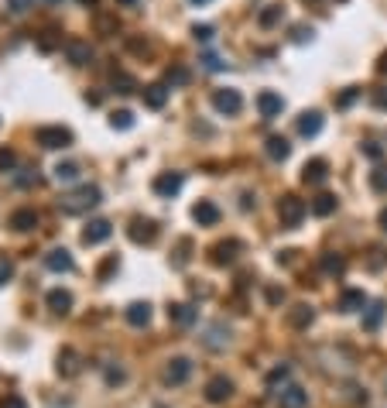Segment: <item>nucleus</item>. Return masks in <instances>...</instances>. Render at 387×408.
I'll return each mask as SVG.
<instances>
[{
	"label": "nucleus",
	"mask_w": 387,
	"mask_h": 408,
	"mask_svg": "<svg viewBox=\"0 0 387 408\" xmlns=\"http://www.w3.org/2000/svg\"><path fill=\"white\" fill-rule=\"evenodd\" d=\"M14 182H17L21 189H28V186H35V182H38V172H35V168H24L21 175H14Z\"/></svg>",
	"instance_id": "obj_39"
},
{
	"label": "nucleus",
	"mask_w": 387,
	"mask_h": 408,
	"mask_svg": "<svg viewBox=\"0 0 387 408\" xmlns=\"http://www.w3.org/2000/svg\"><path fill=\"white\" fill-rule=\"evenodd\" d=\"M356 96H360V89H356V86H349L347 93H343V96H340V107H349V103H353V100H356Z\"/></svg>",
	"instance_id": "obj_46"
},
{
	"label": "nucleus",
	"mask_w": 387,
	"mask_h": 408,
	"mask_svg": "<svg viewBox=\"0 0 387 408\" xmlns=\"http://www.w3.org/2000/svg\"><path fill=\"white\" fill-rule=\"evenodd\" d=\"M35 141H38L41 148H48V151H59V148H69L73 144V130L69 127H38L35 130Z\"/></svg>",
	"instance_id": "obj_2"
},
{
	"label": "nucleus",
	"mask_w": 387,
	"mask_h": 408,
	"mask_svg": "<svg viewBox=\"0 0 387 408\" xmlns=\"http://www.w3.org/2000/svg\"><path fill=\"white\" fill-rule=\"evenodd\" d=\"M384 264H387V250L374 247V250H370V257H367V268H370V271H381Z\"/></svg>",
	"instance_id": "obj_36"
},
{
	"label": "nucleus",
	"mask_w": 387,
	"mask_h": 408,
	"mask_svg": "<svg viewBox=\"0 0 387 408\" xmlns=\"http://www.w3.org/2000/svg\"><path fill=\"white\" fill-rule=\"evenodd\" d=\"M127 237L134 241V244H151L158 237V227L151 220H141V216H134L130 220V230H127Z\"/></svg>",
	"instance_id": "obj_6"
},
{
	"label": "nucleus",
	"mask_w": 387,
	"mask_h": 408,
	"mask_svg": "<svg viewBox=\"0 0 387 408\" xmlns=\"http://www.w3.org/2000/svg\"><path fill=\"white\" fill-rule=\"evenodd\" d=\"M48 309L59 312V316H66V312L73 309V295H69L66 288H52V292H48Z\"/></svg>",
	"instance_id": "obj_20"
},
{
	"label": "nucleus",
	"mask_w": 387,
	"mask_h": 408,
	"mask_svg": "<svg viewBox=\"0 0 387 408\" xmlns=\"http://www.w3.org/2000/svg\"><path fill=\"white\" fill-rule=\"evenodd\" d=\"M14 165V151L10 148H0V172H7Z\"/></svg>",
	"instance_id": "obj_44"
},
{
	"label": "nucleus",
	"mask_w": 387,
	"mask_h": 408,
	"mask_svg": "<svg viewBox=\"0 0 387 408\" xmlns=\"http://www.w3.org/2000/svg\"><path fill=\"white\" fill-rule=\"evenodd\" d=\"M110 127H114V130H130V127H134V114H130V110L110 114Z\"/></svg>",
	"instance_id": "obj_31"
},
{
	"label": "nucleus",
	"mask_w": 387,
	"mask_h": 408,
	"mask_svg": "<svg viewBox=\"0 0 387 408\" xmlns=\"http://www.w3.org/2000/svg\"><path fill=\"white\" fill-rule=\"evenodd\" d=\"M374 103H377V107H384V110H387V89H377V93H374Z\"/></svg>",
	"instance_id": "obj_50"
},
{
	"label": "nucleus",
	"mask_w": 387,
	"mask_h": 408,
	"mask_svg": "<svg viewBox=\"0 0 387 408\" xmlns=\"http://www.w3.org/2000/svg\"><path fill=\"white\" fill-rule=\"evenodd\" d=\"M322 130V114L319 110H305L302 117H298V134L302 137H315Z\"/></svg>",
	"instance_id": "obj_19"
},
{
	"label": "nucleus",
	"mask_w": 387,
	"mask_h": 408,
	"mask_svg": "<svg viewBox=\"0 0 387 408\" xmlns=\"http://www.w3.org/2000/svg\"><path fill=\"white\" fill-rule=\"evenodd\" d=\"M363 305H367V295H363L360 288H347V292L340 295V305H336V309H340V312H360Z\"/></svg>",
	"instance_id": "obj_16"
},
{
	"label": "nucleus",
	"mask_w": 387,
	"mask_h": 408,
	"mask_svg": "<svg viewBox=\"0 0 387 408\" xmlns=\"http://www.w3.org/2000/svg\"><path fill=\"white\" fill-rule=\"evenodd\" d=\"M213 107H216L220 114H227V117H236L240 107H243V96H240L236 89H216V93H213Z\"/></svg>",
	"instance_id": "obj_4"
},
{
	"label": "nucleus",
	"mask_w": 387,
	"mask_h": 408,
	"mask_svg": "<svg viewBox=\"0 0 387 408\" xmlns=\"http://www.w3.org/2000/svg\"><path fill=\"white\" fill-rule=\"evenodd\" d=\"M195 312L192 305H185V302H175V305H168V319L175 323V326H192L195 323Z\"/></svg>",
	"instance_id": "obj_17"
},
{
	"label": "nucleus",
	"mask_w": 387,
	"mask_h": 408,
	"mask_svg": "<svg viewBox=\"0 0 387 408\" xmlns=\"http://www.w3.org/2000/svg\"><path fill=\"white\" fill-rule=\"evenodd\" d=\"M278 408H309V391L298 384H284L278 391Z\"/></svg>",
	"instance_id": "obj_5"
},
{
	"label": "nucleus",
	"mask_w": 387,
	"mask_h": 408,
	"mask_svg": "<svg viewBox=\"0 0 387 408\" xmlns=\"http://www.w3.org/2000/svg\"><path fill=\"white\" fill-rule=\"evenodd\" d=\"M79 179V165H73V162H62V165H55V182H76Z\"/></svg>",
	"instance_id": "obj_30"
},
{
	"label": "nucleus",
	"mask_w": 387,
	"mask_h": 408,
	"mask_svg": "<svg viewBox=\"0 0 387 408\" xmlns=\"http://www.w3.org/2000/svg\"><path fill=\"white\" fill-rule=\"evenodd\" d=\"M127 323L130 326H148L151 323V305L148 302H134V305H127Z\"/></svg>",
	"instance_id": "obj_21"
},
{
	"label": "nucleus",
	"mask_w": 387,
	"mask_h": 408,
	"mask_svg": "<svg viewBox=\"0 0 387 408\" xmlns=\"http://www.w3.org/2000/svg\"><path fill=\"white\" fill-rule=\"evenodd\" d=\"M59 370H62V374H66V377H73V374H76V354H73V350H66V354H62V357H59Z\"/></svg>",
	"instance_id": "obj_35"
},
{
	"label": "nucleus",
	"mask_w": 387,
	"mask_h": 408,
	"mask_svg": "<svg viewBox=\"0 0 387 408\" xmlns=\"http://www.w3.org/2000/svg\"><path fill=\"white\" fill-rule=\"evenodd\" d=\"M202 343H206L209 350H223V347L230 343V329H223V326H209V333L202 336Z\"/></svg>",
	"instance_id": "obj_25"
},
{
	"label": "nucleus",
	"mask_w": 387,
	"mask_h": 408,
	"mask_svg": "<svg viewBox=\"0 0 387 408\" xmlns=\"http://www.w3.org/2000/svg\"><path fill=\"white\" fill-rule=\"evenodd\" d=\"M31 0H10V14H24Z\"/></svg>",
	"instance_id": "obj_48"
},
{
	"label": "nucleus",
	"mask_w": 387,
	"mask_h": 408,
	"mask_svg": "<svg viewBox=\"0 0 387 408\" xmlns=\"http://www.w3.org/2000/svg\"><path fill=\"white\" fill-rule=\"evenodd\" d=\"M0 408H28V405H24V398H21V395H7V398L0 402Z\"/></svg>",
	"instance_id": "obj_42"
},
{
	"label": "nucleus",
	"mask_w": 387,
	"mask_h": 408,
	"mask_svg": "<svg viewBox=\"0 0 387 408\" xmlns=\"http://www.w3.org/2000/svg\"><path fill=\"white\" fill-rule=\"evenodd\" d=\"M182 172H165V175H158L155 179V192L158 196H165V199H172V196H179V189H182Z\"/></svg>",
	"instance_id": "obj_9"
},
{
	"label": "nucleus",
	"mask_w": 387,
	"mask_h": 408,
	"mask_svg": "<svg viewBox=\"0 0 387 408\" xmlns=\"http://www.w3.org/2000/svg\"><path fill=\"white\" fill-rule=\"evenodd\" d=\"M381 227L387 230V209H381Z\"/></svg>",
	"instance_id": "obj_54"
},
{
	"label": "nucleus",
	"mask_w": 387,
	"mask_h": 408,
	"mask_svg": "<svg viewBox=\"0 0 387 408\" xmlns=\"http://www.w3.org/2000/svg\"><path fill=\"white\" fill-rule=\"evenodd\" d=\"M10 227H14L17 234H28V230L38 227V213H35V209H14V213H10Z\"/></svg>",
	"instance_id": "obj_15"
},
{
	"label": "nucleus",
	"mask_w": 387,
	"mask_h": 408,
	"mask_svg": "<svg viewBox=\"0 0 387 408\" xmlns=\"http://www.w3.org/2000/svg\"><path fill=\"white\" fill-rule=\"evenodd\" d=\"M110 234H114V227L107 223V220H93L86 230H82V244H103V241H110Z\"/></svg>",
	"instance_id": "obj_13"
},
{
	"label": "nucleus",
	"mask_w": 387,
	"mask_h": 408,
	"mask_svg": "<svg viewBox=\"0 0 387 408\" xmlns=\"http://www.w3.org/2000/svg\"><path fill=\"white\" fill-rule=\"evenodd\" d=\"M240 250H243L240 241H220V244L213 247V264H220V268H223V264H233Z\"/></svg>",
	"instance_id": "obj_14"
},
{
	"label": "nucleus",
	"mask_w": 387,
	"mask_h": 408,
	"mask_svg": "<svg viewBox=\"0 0 387 408\" xmlns=\"http://www.w3.org/2000/svg\"><path fill=\"white\" fill-rule=\"evenodd\" d=\"M192 3H202V0H192Z\"/></svg>",
	"instance_id": "obj_57"
},
{
	"label": "nucleus",
	"mask_w": 387,
	"mask_h": 408,
	"mask_svg": "<svg viewBox=\"0 0 387 408\" xmlns=\"http://www.w3.org/2000/svg\"><path fill=\"white\" fill-rule=\"evenodd\" d=\"M257 110H261V117L264 121H274V117H281V110H284V100L271 93V89H264L261 96H257Z\"/></svg>",
	"instance_id": "obj_8"
},
{
	"label": "nucleus",
	"mask_w": 387,
	"mask_h": 408,
	"mask_svg": "<svg viewBox=\"0 0 387 408\" xmlns=\"http://www.w3.org/2000/svg\"><path fill=\"white\" fill-rule=\"evenodd\" d=\"M165 82H168V86H185V82H189V69H185V66H172V69L165 73Z\"/></svg>",
	"instance_id": "obj_32"
},
{
	"label": "nucleus",
	"mask_w": 387,
	"mask_h": 408,
	"mask_svg": "<svg viewBox=\"0 0 387 408\" xmlns=\"http://www.w3.org/2000/svg\"><path fill=\"white\" fill-rule=\"evenodd\" d=\"M384 302H370L367 305V316H363V329H377L381 323H384Z\"/></svg>",
	"instance_id": "obj_28"
},
{
	"label": "nucleus",
	"mask_w": 387,
	"mask_h": 408,
	"mask_svg": "<svg viewBox=\"0 0 387 408\" xmlns=\"http://www.w3.org/2000/svg\"><path fill=\"white\" fill-rule=\"evenodd\" d=\"M336 206H340V199H336V196H329V192H322V196H315V199H312V213H315V216H329V213H336Z\"/></svg>",
	"instance_id": "obj_26"
},
{
	"label": "nucleus",
	"mask_w": 387,
	"mask_h": 408,
	"mask_svg": "<svg viewBox=\"0 0 387 408\" xmlns=\"http://www.w3.org/2000/svg\"><path fill=\"white\" fill-rule=\"evenodd\" d=\"M268 299H271V302H284V292H278V288H268Z\"/></svg>",
	"instance_id": "obj_51"
},
{
	"label": "nucleus",
	"mask_w": 387,
	"mask_h": 408,
	"mask_svg": "<svg viewBox=\"0 0 387 408\" xmlns=\"http://www.w3.org/2000/svg\"><path fill=\"white\" fill-rule=\"evenodd\" d=\"M189 374H192V361H189V357H175V361H168V368H165V384H185Z\"/></svg>",
	"instance_id": "obj_7"
},
{
	"label": "nucleus",
	"mask_w": 387,
	"mask_h": 408,
	"mask_svg": "<svg viewBox=\"0 0 387 408\" xmlns=\"http://www.w3.org/2000/svg\"><path fill=\"white\" fill-rule=\"evenodd\" d=\"M66 55H69L73 66H86V62L93 59V48H89L86 41H69V45H66Z\"/></svg>",
	"instance_id": "obj_22"
},
{
	"label": "nucleus",
	"mask_w": 387,
	"mask_h": 408,
	"mask_svg": "<svg viewBox=\"0 0 387 408\" xmlns=\"http://www.w3.org/2000/svg\"><path fill=\"white\" fill-rule=\"evenodd\" d=\"M264 148H268V158H274V162H284V158L291 155L288 137H278V134H274V137H268V144H264Z\"/></svg>",
	"instance_id": "obj_24"
},
{
	"label": "nucleus",
	"mask_w": 387,
	"mask_h": 408,
	"mask_svg": "<svg viewBox=\"0 0 387 408\" xmlns=\"http://www.w3.org/2000/svg\"><path fill=\"white\" fill-rule=\"evenodd\" d=\"M82 3H89V7H93V3H96V0H82Z\"/></svg>",
	"instance_id": "obj_55"
},
{
	"label": "nucleus",
	"mask_w": 387,
	"mask_h": 408,
	"mask_svg": "<svg viewBox=\"0 0 387 408\" xmlns=\"http://www.w3.org/2000/svg\"><path fill=\"white\" fill-rule=\"evenodd\" d=\"M319 264H322V271H326V275H336V278L347 271V261H343L340 254H322V261H319Z\"/></svg>",
	"instance_id": "obj_29"
},
{
	"label": "nucleus",
	"mask_w": 387,
	"mask_h": 408,
	"mask_svg": "<svg viewBox=\"0 0 387 408\" xmlns=\"http://www.w3.org/2000/svg\"><path fill=\"white\" fill-rule=\"evenodd\" d=\"M281 17H284V7H268V10H261L257 21H261V28H271V24H278Z\"/></svg>",
	"instance_id": "obj_34"
},
{
	"label": "nucleus",
	"mask_w": 387,
	"mask_h": 408,
	"mask_svg": "<svg viewBox=\"0 0 387 408\" xmlns=\"http://www.w3.org/2000/svg\"><path fill=\"white\" fill-rule=\"evenodd\" d=\"M312 35H315V31H312V28H305V24H298V28H295V35H291V38L298 41V45H302V41H312Z\"/></svg>",
	"instance_id": "obj_43"
},
{
	"label": "nucleus",
	"mask_w": 387,
	"mask_h": 408,
	"mask_svg": "<svg viewBox=\"0 0 387 408\" xmlns=\"http://www.w3.org/2000/svg\"><path fill=\"white\" fill-rule=\"evenodd\" d=\"M233 395V381L230 377H223V374H216L209 384H206V398L213 402V405H220V402H227Z\"/></svg>",
	"instance_id": "obj_10"
},
{
	"label": "nucleus",
	"mask_w": 387,
	"mask_h": 408,
	"mask_svg": "<svg viewBox=\"0 0 387 408\" xmlns=\"http://www.w3.org/2000/svg\"><path fill=\"white\" fill-rule=\"evenodd\" d=\"M192 35H195V41H209L213 38V28H209V24H195Z\"/></svg>",
	"instance_id": "obj_41"
},
{
	"label": "nucleus",
	"mask_w": 387,
	"mask_h": 408,
	"mask_svg": "<svg viewBox=\"0 0 387 408\" xmlns=\"http://www.w3.org/2000/svg\"><path fill=\"white\" fill-rule=\"evenodd\" d=\"M288 374H291V368H288V364H281V368H274L271 374H268V384H278V381H284Z\"/></svg>",
	"instance_id": "obj_40"
},
{
	"label": "nucleus",
	"mask_w": 387,
	"mask_h": 408,
	"mask_svg": "<svg viewBox=\"0 0 387 408\" xmlns=\"http://www.w3.org/2000/svg\"><path fill=\"white\" fill-rule=\"evenodd\" d=\"M114 89H116V93H134V89H137V82L130 80V76H123V73H116V76H114Z\"/></svg>",
	"instance_id": "obj_37"
},
{
	"label": "nucleus",
	"mask_w": 387,
	"mask_h": 408,
	"mask_svg": "<svg viewBox=\"0 0 387 408\" xmlns=\"http://www.w3.org/2000/svg\"><path fill=\"white\" fill-rule=\"evenodd\" d=\"M116 3H120V7H134L137 0H116Z\"/></svg>",
	"instance_id": "obj_53"
},
{
	"label": "nucleus",
	"mask_w": 387,
	"mask_h": 408,
	"mask_svg": "<svg viewBox=\"0 0 387 408\" xmlns=\"http://www.w3.org/2000/svg\"><path fill=\"white\" fill-rule=\"evenodd\" d=\"M192 220L199 227H216V223H220V206L209 203V199H199V203L192 206Z\"/></svg>",
	"instance_id": "obj_11"
},
{
	"label": "nucleus",
	"mask_w": 387,
	"mask_h": 408,
	"mask_svg": "<svg viewBox=\"0 0 387 408\" xmlns=\"http://www.w3.org/2000/svg\"><path fill=\"white\" fill-rule=\"evenodd\" d=\"M312 319H315V312H312V305H291L288 309V326H295V329H305L312 326Z\"/></svg>",
	"instance_id": "obj_18"
},
{
	"label": "nucleus",
	"mask_w": 387,
	"mask_h": 408,
	"mask_svg": "<svg viewBox=\"0 0 387 408\" xmlns=\"http://www.w3.org/2000/svg\"><path fill=\"white\" fill-rule=\"evenodd\" d=\"M10 278H14V261L7 254H0V285H7Z\"/></svg>",
	"instance_id": "obj_38"
},
{
	"label": "nucleus",
	"mask_w": 387,
	"mask_h": 408,
	"mask_svg": "<svg viewBox=\"0 0 387 408\" xmlns=\"http://www.w3.org/2000/svg\"><path fill=\"white\" fill-rule=\"evenodd\" d=\"M45 3H59V0H45Z\"/></svg>",
	"instance_id": "obj_56"
},
{
	"label": "nucleus",
	"mask_w": 387,
	"mask_h": 408,
	"mask_svg": "<svg viewBox=\"0 0 387 408\" xmlns=\"http://www.w3.org/2000/svg\"><path fill=\"white\" fill-rule=\"evenodd\" d=\"M370 189L374 192H387V165H377L370 172Z\"/></svg>",
	"instance_id": "obj_33"
},
{
	"label": "nucleus",
	"mask_w": 387,
	"mask_h": 408,
	"mask_svg": "<svg viewBox=\"0 0 387 408\" xmlns=\"http://www.w3.org/2000/svg\"><path fill=\"white\" fill-rule=\"evenodd\" d=\"M144 103H148L151 110H161V107L168 103V86H161V82H155V86H144Z\"/></svg>",
	"instance_id": "obj_23"
},
{
	"label": "nucleus",
	"mask_w": 387,
	"mask_h": 408,
	"mask_svg": "<svg viewBox=\"0 0 387 408\" xmlns=\"http://www.w3.org/2000/svg\"><path fill=\"white\" fill-rule=\"evenodd\" d=\"M363 151H367V158H374V162L381 158V148H377V144H363Z\"/></svg>",
	"instance_id": "obj_49"
},
{
	"label": "nucleus",
	"mask_w": 387,
	"mask_h": 408,
	"mask_svg": "<svg viewBox=\"0 0 387 408\" xmlns=\"http://www.w3.org/2000/svg\"><path fill=\"white\" fill-rule=\"evenodd\" d=\"M326 179H329V162H326V158H312V162H305V168H302V182L322 186Z\"/></svg>",
	"instance_id": "obj_12"
},
{
	"label": "nucleus",
	"mask_w": 387,
	"mask_h": 408,
	"mask_svg": "<svg viewBox=\"0 0 387 408\" xmlns=\"http://www.w3.org/2000/svg\"><path fill=\"white\" fill-rule=\"evenodd\" d=\"M116 268V257H110V261H107V264H103V268H100V282H107V278H110V271H114Z\"/></svg>",
	"instance_id": "obj_47"
},
{
	"label": "nucleus",
	"mask_w": 387,
	"mask_h": 408,
	"mask_svg": "<svg viewBox=\"0 0 387 408\" xmlns=\"http://www.w3.org/2000/svg\"><path fill=\"white\" fill-rule=\"evenodd\" d=\"M45 264H48L52 271H73V254H69V250H52V254L45 257Z\"/></svg>",
	"instance_id": "obj_27"
},
{
	"label": "nucleus",
	"mask_w": 387,
	"mask_h": 408,
	"mask_svg": "<svg viewBox=\"0 0 387 408\" xmlns=\"http://www.w3.org/2000/svg\"><path fill=\"white\" fill-rule=\"evenodd\" d=\"M305 213H309V206L302 203L298 196H284L281 203H278V216H281V227H298L302 220H305Z\"/></svg>",
	"instance_id": "obj_3"
},
{
	"label": "nucleus",
	"mask_w": 387,
	"mask_h": 408,
	"mask_svg": "<svg viewBox=\"0 0 387 408\" xmlns=\"http://www.w3.org/2000/svg\"><path fill=\"white\" fill-rule=\"evenodd\" d=\"M377 73H381V76H387V52L381 55V62H377Z\"/></svg>",
	"instance_id": "obj_52"
},
{
	"label": "nucleus",
	"mask_w": 387,
	"mask_h": 408,
	"mask_svg": "<svg viewBox=\"0 0 387 408\" xmlns=\"http://www.w3.org/2000/svg\"><path fill=\"white\" fill-rule=\"evenodd\" d=\"M96 203H100V189H96V186H82V189H76V192H69V196L59 199L62 213H69V216L86 213V209H93Z\"/></svg>",
	"instance_id": "obj_1"
},
{
	"label": "nucleus",
	"mask_w": 387,
	"mask_h": 408,
	"mask_svg": "<svg viewBox=\"0 0 387 408\" xmlns=\"http://www.w3.org/2000/svg\"><path fill=\"white\" fill-rule=\"evenodd\" d=\"M202 62H206V69H213V73H220V69H227V62H220L216 55H206Z\"/></svg>",
	"instance_id": "obj_45"
}]
</instances>
